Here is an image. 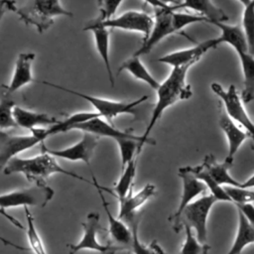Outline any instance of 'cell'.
Returning a JSON list of instances; mask_svg holds the SVG:
<instances>
[{
  "mask_svg": "<svg viewBox=\"0 0 254 254\" xmlns=\"http://www.w3.org/2000/svg\"><path fill=\"white\" fill-rule=\"evenodd\" d=\"M100 117L95 111L77 112L64 120L60 121L58 124L48 128H37L31 131L30 135H9L0 131V171L5 168L7 163L24 151H27L39 143L58 133L71 131L73 125Z\"/></svg>",
  "mask_w": 254,
  "mask_h": 254,
  "instance_id": "cell-1",
  "label": "cell"
},
{
  "mask_svg": "<svg viewBox=\"0 0 254 254\" xmlns=\"http://www.w3.org/2000/svg\"><path fill=\"white\" fill-rule=\"evenodd\" d=\"M190 65L173 67L169 76L161 82L157 92V101L152 111L150 121L141 135V142L137 149V156L141 153L145 144L155 145L156 141L149 137L158 120L162 117L164 111L174 105L179 100H186L191 97L192 92L190 85L187 82V74Z\"/></svg>",
  "mask_w": 254,
  "mask_h": 254,
  "instance_id": "cell-2",
  "label": "cell"
},
{
  "mask_svg": "<svg viewBox=\"0 0 254 254\" xmlns=\"http://www.w3.org/2000/svg\"><path fill=\"white\" fill-rule=\"evenodd\" d=\"M3 173L5 175L22 174L29 182L38 186H46L47 180L54 174L65 175L92 185V182L61 167L56 158L45 151L31 158L15 157L11 159L3 169Z\"/></svg>",
  "mask_w": 254,
  "mask_h": 254,
  "instance_id": "cell-3",
  "label": "cell"
},
{
  "mask_svg": "<svg viewBox=\"0 0 254 254\" xmlns=\"http://www.w3.org/2000/svg\"><path fill=\"white\" fill-rule=\"evenodd\" d=\"M7 4L8 10L15 12L21 21L27 26L35 27L41 34L54 24L55 17H72V13L56 0H34L20 5L15 1H7Z\"/></svg>",
  "mask_w": 254,
  "mask_h": 254,
  "instance_id": "cell-4",
  "label": "cell"
},
{
  "mask_svg": "<svg viewBox=\"0 0 254 254\" xmlns=\"http://www.w3.org/2000/svg\"><path fill=\"white\" fill-rule=\"evenodd\" d=\"M54 190L46 186L34 185L30 188L10 191L7 193L0 194V210L4 213V216L9 219L14 225L24 229L23 225L16 220L14 217L9 216L5 209L9 207L17 206H39L45 207L54 196Z\"/></svg>",
  "mask_w": 254,
  "mask_h": 254,
  "instance_id": "cell-5",
  "label": "cell"
},
{
  "mask_svg": "<svg viewBox=\"0 0 254 254\" xmlns=\"http://www.w3.org/2000/svg\"><path fill=\"white\" fill-rule=\"evenodd\" d=\"M42 83L47 84L52 87H56L63 91L68 92L70 94L76 95V96L80 97L81 99L87 101L94 107L95 112L97 114H99L101 118L102 117L105 118L107 120V122H109L110 124H113V119L115 117L122 115V114H129V115L136 116V109H135L136 106L145 102L149 98L148 95H143V96L139 97L138 99L131 101V102L115 101V100H110V99H106V98H101V97L81 93L76 90H72V89L64 87L62 85H58V84L48 82V81H42Z\"/></svg>",
  "mask_w": 254,
  "mask_h": 254,
  "instance_id": "cell-6",
  "label": "cell"
},
{
  "mask_svg": "<svg viewBox=\"0 0 254 254\" xmlns=\"http://www.w3.org/2000/svg\"><path fill=\"white\" fill-rule=\"evenodd\" d=\"M154 8V25L149 37L143 41L141 47L133 54L135 57H141L149 54L166 37L176 34L173 23V14L176 11L174 4L165 2H147Z\"/></svg>",
  "mask_w": 254,
  "mask_h": 254,
  "instance_id": "cell-7",
  "label": "cell"
},
{
  "mask_svg": "<svg viewBox=\"0 0 254 254\" xmlns=\"http://www.w3.org/2000/svg\"><path fill=\"white\" fill-rule=\"evenodd\" d=\"M210 88L223 102L226 114L254 141V123L249 117L236 87L231 84L225 90L219 83L212 82ZM252 149L254 150V147H252Z\"/></svg>",
  "mask_w": 254,
  "mask_h": 254,
  "instance_id": "cell-8",
  "label": "cell"
},
{
  "mask_svg": "<svg viewBox=\"0 0 254 254\" xmlns=\"http://www.w3.org/2000/svg\"><path fill=\"white\" fill-rule=\"evenodd\" d=\"M100 215L97 212H89L84 222H82L83 235L76 244H68L69 254H75L81 250H92L102 254H115L118 251L126 250L121 246H114L110 243L101 244L97 240V233L101 229Z\"/></svg>",
  "mask_w": 254,
  "mask_h": 254,
  "instance_id": "cell-9",
  "label": "cell"
},
{
  "mask_svg": "<svg viewBox=\"0 0 254 254\" xmlns=\"http://www.w3.org/2000/svg\"><path fill=\"white\" fill-rule=\"evenodd\" d=\"M217 199L211 194L203 195L190 202L183 212V225L187 224L195 231L196 239L205 244L207 237V217Z\"/></svg>",
  "mask_w": 254,
  "mask_h": 254,
  "instance_id": "cell-10",
  "label": "cell"
},
{
  "mask_svg": "<svg viewBox=\"0 0 254 254\" xmlns=\"http://www.w3.org/2000/svg\"><path fill=\"white\" fill-rule=\"evenodd\" d=\"M179 177L182 179L183 183V192L181 196V200L179 203V206L175 213L170 216L169 220L173 223V228L176 232H179L183 225V212L186 209V207L195 200L194 198L203 193L207 188L206 186L196 179L194 176H192L186 167H182L179 169Z\"/></svg>",
  "mask_w": 254,
  "mask_h": 254,
  "instance_id": "cell-11",
  "label": "cell"
},
{
  "mask_svg": "<svg viewBox=\"0 0 254 254\" xmlns=\"http://www.w3.org/2000/svg\"><path fill=\"white\" fill-rule=\"evenodd\" d=\"M98 144V137L89 133H83V137L77 143L61 150H52L42 143V151L49 153L56 159L61 158L71 162H83L89 165L95 148Z\"/></svg>",
  "mask_w": 254,
  "mask_h": 254,
  "instance_id": "cell-12",
  "label": "cell"
},
{
  "mask_svg": "<svg viewBox=\"0 0 254 254\" xmlns=\"http://www.w3.org/2000/svg\"><path fill=\"white\" fill-rule=\"evenodd\" d=\"M101 23L108 29H121L125 31L142 33L144 36L143 41H145L152 31L154 18L146 12L130 10Z\"/></svg>",
  "mask_w": 254,
  "mask_h": 254,
  "instance_id": "cell-13",
  "label": "cell"
},
{
  "mask_svg": "<svg viewBox=\"0 0 254 254\" xmlns=\"http://www.w3.org/2000/svg\"><path fill=\"white\" fill-rule=\"evenodd\" d=\"M217 46L218 45L216 42V38L209 39L197 44L195 47L179 50L168 55H165L159 58L157 61L159 63L169 64L172 67H180L186 65L191 66L201 59L203 54H205L211 49H215Z\"/></svg>",
  "mask_w": 254,
  "mask_h": 254,
  "instance_id": "cell-14",
  "label": "cell"
},
{
  "mask_svg": "<svg viewBox=\"0 0 254 254\" xmlns=\"http://www.w3.org/2000/svg\"><path fill=\"white\" fill-rule=\"evenodd\" d=\"M92 186L95 187L97 193L101 199L102 202V206L104 209V212L107 215L108 218V223H109V234L111 236V238L119 244V246L127 249H130V245L132 243V230L131 228H129L124 222L123 220L119 219L118 217L113 216V214L111 213L110 209H109V202L106 200L103 192H102V189L101 186L98 184L96 178L94 176H92Z\"/></svg>",
  "mask_w": 254,
  "mask_h": 254,
  "instance_id": "cell-15",
  "label": "cell"
},
{
  "mask_svg": "<svg viewBox=\"0 0 254 254\" xmlns=\"http://www.w3.org/2000/svg\"><path fill=\"white\" fill-rule=\"evenodd\" d=\"M71 130H79L83 133H89L92 135L99 137H108L115 141L119 139H125V138H138L139 136H136L132 134L129 130L127 131H121L114 127L113 124H110L109 122L103 120L101 117H96L93 119H89L84 122L77 123L72 126Z\"/></svg>",
  "mask_w": 254,
  "mask_h": 254,
  "instance_id": "cell-16",
  "label": "cell"
},
{
  "mask_svg": "<svg viewBox=\"0 0 254 254\" xmlns=\"http://www.w3.org/2000/svg\"><path fill=\"white\" fill-rule=\"evenodd\" d=\"M84 31H91L94 37V43L96 47V51L102 59V62L105 65V69L107 72L108 79L110 81L111 86L113 87L115 84L114 75L112 72L110 58H109V30L104 27L97 18L92 20L90 23H87L83 29Z\"/></svg>",
  "mask_w": 254,
  "mask_h": 254,
  "instance_id": "cell-17",
  "label": "cell"
},
{
  "mask_svg": "<svg viewBox=\"0 0 254 254\" xmlns=\"http://www.w3.org/2000/svg\"><path fill=\"white\" fill-rule=\"evenodd\" d=\"M156 193V187L153 184L145 185L138 192L130 191L128 195L119 200V211L117 217L129 221L138 213V209L145 204Z\"/></svg>",
  "mask_w": 254,
  "mask_h": 254,
  "instance_id": "cell-18",
  "label": "cell"
},
{
  "mask_svg": "<svg viewBox=\"0 0 254 254\" xmlns=\"http://www.w3.org/2000/svg\"><path fill=\"white\" fill-rule=\"evenodd\" d=\"M35 58L36 55L34 53H21L18 55L11 81L5 86L8 94L19 90L21 87L35 80L32 73V65Z\"/></svg>",
  "mask_w": 254,
  "mask_h": 254,
  "instance_id": "cell-19",
  "label": "cell"
},
{
  "mask_svg": "<svg viewBox=\"0 0 254 254\" xmlns=\"http://www.w3.org/2000/svg\"><path fill=\"white\" fill-rule=\"evenodd\" d=\"M219 127L225 134L228 142V152L224 162L232 165L234 156L239 150L243 142L249 137L248 134L239 127L227 114L226 112H221L219 116Z\"/></svg>",
  "mask_w": 254,
  "mask_h": 254,
  "instance_id": "cell-20",
  "label": "cell"
},
{
  "mask_svg": "<svg viewBox=\"0 0 254 254\" xmlns=\"http://www.w3.org/2000/svg\"><path fill=\"white\" fill-rule=\"evenodd\" d=\"M13 116L17 126L33 131L34 129L44 126L45 128L58 124L60 121L47 113H40L25 109L20 106H15L13 109Z\"/></svg>",
  "mask_w": 254,
  "mask_h": 254,
  "instance_id": "cell-21",
  "label": "cell"
},
{
  "mask_svg": "<svg viewBox=\"0 0 254 254\" xmlns=\"http://www.w3.org/2000/svg\"><path fill=\"white\" fill-rule=\"evenodd\" d=\"M175 10L185 8L196 12V14L205 17L210 24L224 23L228 20L226 14L209 0H187L174 4Z\"/></svg>",
  "mask_w": 254,
  "mask_h": 254,
  "instance_id": "cell-22",
  "label": "cell"
},
{
  "mask_svg": "<svg viewBox=\"0 0 254 254\" xmlns=\"http://www.w3.org/2000/svg\"><path fill=\"white\" fill-rule=\"evenodd\" d=\"M201 166L219 186L222 187L223 185H226V187L241 188V183L233 179L228 173V170L232 165L226 162L218 163L212 154H207L204 157Z\"/></svg>",
  "mask_w": 254,
  "mask_h": 254,
  "instance_id": "cell-23",
  "label": "cell"
},
{
  "mask_svg": "<svg viewBox=\"0 0 254 254\" xmlns=\"http://www.w3.org/2000/svg\"><path fill=\"white\" fill-rule=\"evenodd\" d=\"M213 25L220 30V36L216 38L217 45L228 44L236 54L240 52H248L246 38L240 26L224 23H213Z\"/></svg>",
  "mask_w": 254,
  "mask_h": 254,
  "instance_id": "cell-24",
  "label": "cell"
},
{
  "mask_svg": "<svg viewBox=\"0 0 254 254\" xmlns=\"http://www.w3.org/2000/svg\"><path fill=\"white\" fill-rule=\"evenodd\" d=\"M237 55L241 64L244 85L241 99L243 103H248L254 99V57L248 52H240Z\"/></svg>",
  "mask_w": 254,
  "mask_h": 254,
  "instance_id": "cell-25",
  "label": "cell"
},
{
  "mask_svg": "<svg viewBox=\"0 0 254 254\" xmlns=\"http://www.w3.org/2000/svg\"><path fill=\"white\" fill-rule=\"evenodd\" d=\"M238 227L234 241L226 254H241L249 244L254 243V227L248 222L244 215L237 210Z\"/></svg>",
  "mask_w": 254,
  "mask_h": 254,
  "instance_id": "cell-26",
  "label": "cell"
},
{
  "mask_svg": "<svg viewBox=\"0 0 254 254\" xmlns=\"http://www.w3.org/2000/svg\"><path fill=\"white\" fill-rule=\"evenodd\" d=\"M122 70H127L130 74H132L135 78L144 81L147 83L150 87L157 90L161 84L147 69V67L144 65V64L141 62L139 57L132 56L131 58L127 59L125 62H123L118 69V72Z\"/></svg>",
  "mask_w": 254,
  "mask_h": 254,
  "instance_id": "cell-27",
  "label": "cell"
},
{
  "mask_svg": "<svg viewBox=\"0 0 254 254\" xmlns=\"http://www.w3.org/2000/svg\"><path fill=\"white\" fill-rule=\"evenodd\" d=\"M186 169L196 179L201 181L207 188V190H210V193L217 199V201H225V202H232L230 197L227 195L226 191L224 190V188L219 186L214 182V180L210 177V175L206 172V170L200 165V166H187Z\"/></svg>",
  "mask_w": 254,
  "mask_h": 254,
  "instance_id": "cell-28",
  "label": "cell"
},
{
  "mask_svg": "<svg viewBox=\"0 0 254 254\" xmlns=\"http://www.w3.org/2000/svg\"><path fill=\"white\" fill-rule=\"evenodd\" d=\"M136 168L137 158H134L122 169V174L118 182L111 190H113V194L116 195V197L118 198V201L125 198L128 193L133 190V182L136 175Z\"/></svg>",
  "mask_w": 254,
  "mask_h": 254,
  "instance_id": "cell-29",
  "label": "cell"
},
{
  "mask_svg": "<svg viewBox=\"0 0 254 254\" xmlns=\"http://www.w3.org/2000/svg\"><path fill=\"white\" fill-rule=\"evenodd\" d=\"M129 222L131 223L132 230V243L130 245V251L133 254H166L162 247L158 244L156 240H153L149 245L143 244L139 240L138 236V226H139V216L138 213L133 216Z\"/></svg>",
  "mask_w": 254,
  "mask_h": 254,
  "instance_id": "cell-30",
  "label": "cell"
},
{
  "mask_svg": "<svg viewBox=\"0 0 254 254\" xmlns=\"http://www.w3.org/2000/svg\"><path fill=\"white\" fill-rule=\"evenodd\" d=\"M243 6L242 30L246 38L248 53L254 57V1L240 0Z\"/></svg>",
  "mask_w": 254,
  "mask_h": 254,
  "instance_id": "cell-31",
  "label": "cell"
},
{
  "mask_svg": "<svg viewBox=\"0 0 254 254\" xmlns=\"http://www.w3.org/2000/svg\"><path fill=\"white\" fill-rule=\"evenodd\" d=\"M25 215H26V221H27V228H26V234L29 241L30 249L35 254H47L45 245L43 243V240L36 228L34 217L29 209L28 206L24 207Z\"/></svg>",
  "mask_w": 254,
  "mask_h": 254,
  "instance_id": "cell-32",
  "label": "cell"
},
{
  "mask_svg": "<svg viewBox=\"0 0 254 254\" xmlns=\"http://www.w3.org/2000/svg\"><path fill=\"white\" fill-rule=\"evenodd\" d=\"M184 226H185L186 238L178 254H207L209 250V246L206 244L200 243L196 239L195 235L193 234L191 228L189 225L184 224Z\"/></svg>",
  "mask_w": 254,
  "mask_h": 254,
  "instance_id": "cell-33",
  "label": "cell"
},
{
  "mask_svg": "<svg viewBox=\"0 0 254 254\" xmlns=\"http://www.w3.org/2000/svg\"><path fill=\"white\" fill-rule=\"evenodd\" d=\"M120 158H121V168L123 169L130 161L137 158V149L141 142V136L138 138H125L116 141Z\"/></svg>",
  "mask_w": 254,
  "mask_h": 254,
  "instance_id": "cell-34",
  "label": "cell"
},
{
  "mask_svg": "<svg viewBox=\"0 0 254 254\" xmlns=\"http://www.w3.org/2000/svg\"><path fill=\"white\" fill-rule=\"evenodd\" d=\"M16 103L7 97L0 99V129L16 128L17 124L14 120L13 109Z\"/></svg>",
  "mask_w": 254,
  "mask_h": 254,
  "instance_id": "cell-35",
  "label": "cell"
},
{
  "mask_svg": "<svg viewBox=\"0 0 254 254\" xmlns=\"http://www.w3.org/2000/svg\"><path fill=\"white\" fill-rule=\"evenodd\" d=\"M201 22H207L209 21L198 14H188V13H181V12H174L173 14V23L174 27L177 33H180L184 28H186L190 24L194 23H201Z\"/></svg>",
  "mask_w": 254,
  "mask_h": 254,
  "instance_id": "cell-36",
  "label": "cell"
},
{
  "mask_svg": "<svg viewBox=\"0 0 254 254\" xmlns=\"http://www.w3.org/2000/svg\"><path fill=\"white\" fill-rule=\"evenodd\" d=\"M224 190L232 200V203H252L254 202V191L242 188L224 187Z\"/></svg>",
  "mask_w": 254,
  "mask_h": 254,
  "instance_id": "cell-37",
  "label": "cell"
},
{
  "mask_svg": "<svg viewBox=\"0 0 254 254\" xmlns=\"http://www.w3.org/2000/svg\"><path fill=\"white\" fill-rule=\"evenodd\" d=\"M97 4L99 9V16L97 19L101 22H105L114 18V14L119 5L122 4V1H99Z\"/></svg>",
  "mask_w": 254,
  "mask_h": 254,
  "instance_id": "cell-38",
  "label": "cell"
},
{
  "mask_svg": "<svg viewBox=\"0 0 254 254\" xmlns=\"http://www.w3.org/2000/svg\"><path fill=\"white\" fill-rule=\"evenodd\" d=\"M237 210L240 211L248 222L254 227V205L252 203H234Z\"/></svg>",
  "mask_w": 254,
  "mask_h": 254,
  "instance_id": "cell-39",
  "label": "cell"
},
{
  "mask_svg": "<svg viewBox=\"0 0 254 254\" xmlns=\"http://www.w3.org/2000/svg\"><path fill=\"white\" fill-rule=\"evenodd\" d=\"M0 214L3 215V212H2L1 210H0ZM0 241H1L4 245H6V246H12V247H14V248H16V249H18V250H23V251L29 250V248H26V247H23V246H19V245L13 243L12 241H10V240H8V239H6V238H3L2 236H0Z\"/></svg>",
  "mask_w": 254,
  "mask_h": 254,
  "instance_id": "cell-40",
  "label": "cell"
},
{
  "mask_svg": "<svg viewBox=\"0 0 254 254\" xmlns=\"http://www.w3.org/2000/svg\"><path fill=\"white\" fill-rule=\"evenodd\" d=\"M241 188L242 189H251L254 188V175H252L250 178H248L246 181L241 183Z\"/></svg>",
  "mask_w": 254,
  "mask_h": 254,
  "instance_id": "cell-41",
  "label": "cell"
},
{
  "mask_svg": "<svg viewBox=\"0 0 254 254\" xmlns=\"http://www.w3.org/2000/svg\"><path fill=\"white\" fill-rule=\"evenodd\" d=\"M6 11H8L7 1H0V23H1L2 18H3Z\"/></svg>",
  "mask_w": 254,
  "mask_h": 254,
  "instance_id": "cell-42",
  "label": "cell"
}]
</instances>
